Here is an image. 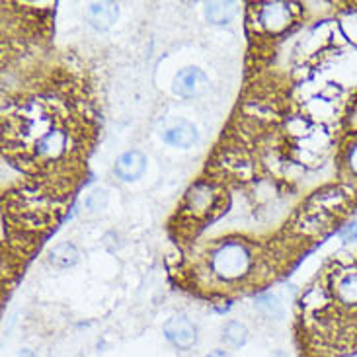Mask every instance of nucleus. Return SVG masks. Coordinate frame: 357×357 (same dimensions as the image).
<instances>
[{"mask_svg":"<svg viewBox=\"0 0 357 357\" xmlns=\"http://www.w3.org/2000/svg\"><path fill=\"white\" fill-rule=\"evenodd\" d=\"M146 156L139 151H127L117 158L116 174L123 182H135L145 174Z\"/></svg>","mask_w":357,"mask_h":357,"instance_id":"obj_4","label":"nucleus"},{"mask_svg":"<svg viewBox=\"0 0 357 357\" xmlns=\"http://www.w3.org/2000/svg\"><path fill=\"white\" fill-rule=\"evenodd\" d=\"M234 12H236V4L234 2H211L205 8L207 20L213 22V24H227V22H231Z\"/></svg>","mask_w":357,"mask_h":357,"instance_id":"obj_10","label":"nucleus"},{"mask_svg":"<svg viewBox=\"0 0 357 357\" xmlns=\"http://www.w3.org/2000/svg\"><path fill=\"white\" fill-rule=\"evenodd\" d=\"M20 357H38V356H36V354H33L31 349H24V351L20 354Z\"/></svg>","mask_w":357,"mask_h":357,"instance_id":"obj_16","label":"nucleus"},{"mask_svg":"<svg viewBox=\"0 0 357 357\" xmlns=\"http://www.w3.org/2000/svg\"><path fill=\"white\" fill-rule=\"evenodd\" d=\"M281 357H283V356H281Z\"/></svg>","mask_w":357,"mask_h":357,"instance_id":"obj_17","label":"nucleus"},{"mask_svg":"<svg viewBox=\"0 0 357 357\" xmlns=\"http://www.w3.org/2000/svg\"><path fill=\"white\" fill-rule=\"evenodd\" d=\"M252 266V254L244 242L227 241L219 244L211 254V268L217 278L234 281L244 278Z\"/></svg>","mask_w":357,"mask_h":357,"instance_id":"obj_1","label":"nucleus"},{"mask_svg":"<svg viewBox=\"0 0 357 357\" xmlns=\"http://www.w3.org/2000/svg\"><path fill=\"white\" fill-rule=\"evenodd\" d=\"M165 336L178 349H190L197 342V328L188 317L178 314L165 324Z\"/></svg>","mask_w":357,"mask_h":357,"instance_id":"obj_3","label":"nucleus"},{"mask_svg":"<svg viewBox=\"0 0 357 357\" xmlns=\"http://www.w3.org/2000/svg\"><path fill=\"white\" fill-rule=\"evenodd\" d=\"M49 261H51L55 268H61V270L70 268V266H75L78 261V250L73 244L63 242V244H59V246H55V248L51 250V254H49Z\"/></svg>","mask_w":357,"mask_h":357,"instance_id":"obj_9","label":"nucleus"},{"mask_svg":"<svg viewBox=\"0 0 357 357\" xmlns=\"http://www.w3.org/2000/svg\"><path fill=\"white\" fill-rule=\"evenodd\" d=\"M117 14H119V10L114 2H94V4H90L86 12L88 22L96 29L112 28L116 24Z\"/></svg>","mask_w":357,"mask_h":357,"instance_id":"obj_7","label":"nucleus"},{"mask_svg":"<svg viewBox=\"0 0 357 357\" xmlns=\"http://www.w3.org/2000/svg\"><path fill=\"white\" fill-rule=\"evenodd\" d=\"M348 165L349 168L354 170L357 174V143L351 149H349V155H348Z\"/></svg>","mask_w":357,"mask_h":357,"instance_id":"obj_13","label":"nucleus"},{"mask_svg":"<svg viewBox=\"0 0 357 357\" xmlns=\"http://www.w3.org/2000/svg\"><path fill=\"white\" fill-rule=\"evenodd\" d=\"M336 297L344 305H357V270H348L340 273L336 280Z\"/></svg>","mask_w":357,"mask_h":357,"instance_id":"obj_8","label":"nucleus"},{"mask_svg":"<svg viewBox=\"0 0 357 357\" xmlns=\"http://www.w3.org/2000/svg\"><path fill=\"white\" fill-rule=\"evenodd\" d=\"M344 236H346V238H357V221L351 222L349 227L344 229Z\"/></svg>","mask_w":357,"mask_h":357,"instance_id":"obj_14","label":"nucleus"},{"mask_svg":"<svg viewBox=\"0 0 357 357\" xmlns=\"http://www.w3.org/2000/svg\"><path fill=\"white\" fill-rule=\"evenodd\" d=\"M205 357H227V354L225 351H221V349H215V351H211V354H207Z\"/></svg>","mask_w":357,"mask_h":357,"instance_id":"obj_15","label":"nucleus"},{"mask_svg":"<svg viewBox=\"0 0 357 357\" xmlns=\"http://www.w3.org/2000/svg\"><path fill=\"white\" fill-rule=\"evenodd\" d=\"M165 143L170 146H178V149H190L197 143V129L192 126L190 121H176L174 126L168 127L165 133H162Z\"/></svg>","mask_w":357,"mask_h":357,"instance_id":"obj_6","label":"nucleus"},{"mask_svg":"<svg viewBox=\"0 0 357 357\" xmlns=\"http://www.w3.org/2000/svg\"><path fill=\"white\" fill-rule=\"evenodd\" d=\"M222 338L229 342L232 348H241L248 342V328L241 322H229L222 330Z\"/></svg>","mask_w":357,"mask_h":357,"instance_id":"obj_11","label":"nucleus"},{"mask_svg":"<svg viewBox=\"0 0 357 357\" xmlns=\"http://www.w3.org/2000/svg\"><path fill=\"white\" fill-rule=\"evenodd\" d=\"M205 82H207V78L199 68L188 67L176 75L174 92L182 98H192L205 86Z\"/></svg>","mask_w":357,"mask_h":357,"instance_id":"obj_5","label":"nucleus"},{"mask_svg":"<svg viewBox=\"0 0 357 357\" xmlns=\"http://www.w3.org/2000/svg\"><path fill=\"white\" fill-rule=\"evenodd\" d=\"M293 8L285 2H268L260 4L258 10V24L270 33H280L291 24Z\"/></svg>","mask_w":357,"mask_h":357,"instance_id":"obj_2","label":"nucleus"},{"mask_svg":"<svg viewBox=\"0 0 357 357\" xmlns=\"http://www.w3.org/2000/svg\"><path fill=\"white\" fill-rule=\"evenodd\" d=\"M256 307H258L264 314H268V317H281V314H283L280 299H278L275 295H271V293L260 295V297L256 299Z\"/></svg>","mask_w":357,"mask_h":357,"instance_id":"obj_12","label":"nucleus"}]
</instances>
